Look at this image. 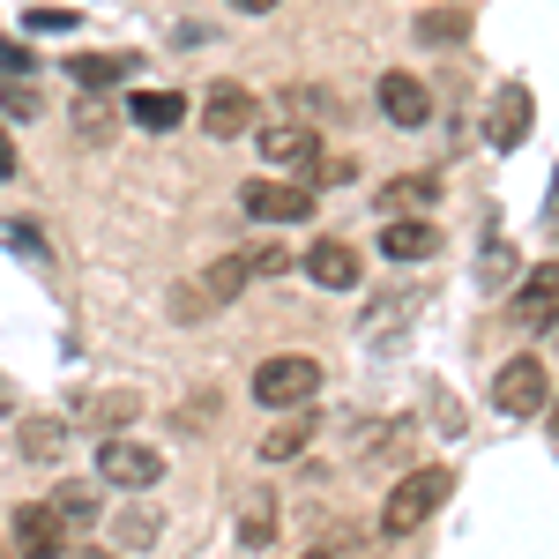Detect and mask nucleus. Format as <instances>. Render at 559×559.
Returning a JSON list of instances; mask_svg holds the SVG:
<instances>
[{
  "mask_svg": "<svg viewBox=\"0 0 559 559\" xmlns=\"http://www.w3.org/2000/svg\"><path fill=\"white\" fill-rule=\"evenodd\" d=\"M448 492H455V477H448V471H411L403 485H395V492H388L381 530H388V537H411V530H418V522H426L432 508L448 500Z\"/></svg>",
  "mask_w": 559,
  "mask_h": 559,
  "instance_id": "f257e3e1",
  "label": "nucleus"
},
{
  "mask_svg": "<svg viewBox=\"0 0 559 559\" xmlns=\"http://www.w3.org/2000/svg\"><path fill=\"white\" fill-rule=\"evenodd\" d=\"M239 210L254 216V224H306L313 216V187H299V179H247Z\"/></svg>",
  "mask_w": 559,
  "mask_h": 559,
  "instance_id": "f03ea898",
  "label": "nucleus"
},
{
  "mask_svg": "<svg viewBox=\"0 0 559 559\" xmlns=\"http://www.w3.org/2000/svg\"><path fill=\"white\" fill-rule=\"evenodd\" d=\"M97 477H112L120 492H150V485L165 477V455H157V448H142V440L105 432V448H97Z\"/></svg>",
  "mask_w": 559,
  "mask_h": 559,
  "instance_id": "7ed1b4c3",
  "label": "nucleus"
},
{
  "mask_svg": "<svg viewBox=\"0 0 559 559\" xmlns=\"http://www.w3.org/2000/svg\"><path fill=\"white\" fill-rule=\"evenodd\" d=\"M313 388H321V366L299 358V350H292V358H261V373H254V395L269 411H299Z\"/></svg>",
  "mask_w": 559,
  "mask_h": 559,
  "instance_id": "20e7f679",
  "label": "nucleus"
},
{
  "mask_svg": "<svg viewBox=\"0 0 559 559\" xmlns=\"http://www.w3.org/2000/svg\"><path fill=\"white\" fill-rule=\"evenodd\" d=\"M8 537H15V552H23V559H52L60 545H75V530L52 515V500H23L15 522H8Z\"/></svg>",
  "mask_w": 559,
  "mask_h": 559,
  "instance_id": "39448f33",
  "label": "nucleus"
},
{
  "mask_svg": "<svg viewBox=\"0 0 559 559\" xmlns=\"http://www.w3.org/2000/svg\"><path fill=\"white\" fill-rule=\"evenodd\" d=\"M545 395H552V373H545V358H515V366L492 381V403H500L508 418H537V411H545Z\"/></svg>",
  "mask_w": 559,
  "mask_h": 559,
  "instance_id": "423d86ee",
  "label": "nucleus"
},
{
  "mask_svg": "<svg viewBox=\"0 0 559 559\" xmlns=\"http://www.w3.org/2000/svg\"><path fill=\"white\" fill-rule=\"evenodd\" d=\"M254 120H261L254 90H239V83H216L210 97H202V128H210V134H224V142H231V134H247Z\"/></svg>",
  "mask_w": 559,
  "mask_h": 559,
  "instance_id": "0eeeda50",
  "label": "nucleus"
},
{
  "mask_svg": "<svg viewBox=\"0 0 559 559\" xmlns=\"http://www.w3.org/2000/svg\"><path fill=\"white\" fill-rule=\"evenodd\" d=\"M373 97H381V112L395 120V128H426V112H432L426 83H418V75H403V68H395V75H381V90H373Z\"/></svg>",
  "mask_w": 559,
  "mask_h": 559,
  "instance_id": "6e6552de",
  "label": "nucleus"
},
{
  "mask_svg": "<svg viewBox=\"0 0 559 559\" xmlns=\"http://www.w3.org/2000/svg\"><path fill=\"white\" fill-rule=\"evenodd\" d=\"M261 157H269V165H292V173H306V165L321 157V134L306 128V120H292V128L276 120V128H261Z\"/></svg>",
  "mask_w": 559,
  "mask_h": 559,
  "instance_id": "1a4fd4ad",
  "label": "nucleus"
},
{
  "mask_svg": "<svg viewBox=\"0 0 559 559\" xmlns=\"http://www.w3.org/2000/svg\"><path fill=\"white\" fill-rule=\"evenodd\" d=\"M530 120H537V97H530L522 83H508L500 97H492V150H522Z\"/></svg>",
  "mask_w": 559,
  "mask_h": 559,
  "instance_id": "9d476101",
  "label": "nucleus"
},
{
  "mask_svg": "<svg viewBox=\"0 0 559 559\" xmlns=\"http://www.w3.org/2000/svg\"><path fill=\"white\" fill-rule=\"evenodd\" d=\"M306 276H313L321 292H358V254H350L344 239H321V247L306 254Z\"/></svg>",
  "mask_w": 559,
  "mask_h": 559,
  "instance_id": "9b49d317",
  "label": "nucleus"
},
{
  "mask_svg": "<svg viewBox=\"0 0 559 559\" xmlns=\"http://www.w3.org/2000/svg\"><path fill=\"white\" fill-rule=\"evenodd\" d=\"M128 120H134V128H150V134H173L179 120H187V97H179V90H134Z\"/></svg>",
  "mask_w": 559,
  "mask_h": 559,
  "instance_id": "f8f14e48",
  "label": "nucleus"
},
{
  "mask_svg": "<svg viewBox=\"0 0 559 559\" xmlns=\"http://www.w3.org/2000/svg\"><path fill=\"white\" fill-rule=\"evenodd\" d=\"M432 247H440V231H432L426 216H411V224L395 216V224L381 231V254H388V261H426Z\"/></svg>",
  "mask_w": 559,
  "mask_h": 559,
  "instance_id": "ddd939ff",
  "label": "nucleus"
},
{
  "mask_svg": "<svg viewBox=\"0 0 559 559\" xmlns=\"http://www.w3.org/2000/svg\"><path fill=\"white\" fill-rule=\"evenodd\" d=\"M68 75L83 90H112V83H128L134 75V60L128 52H83V60H68Z\"/></svg>",
  "mask_w": 559,
  "mask_h": 559,
  "instance_id": "4468645a",
  "label": "nucleus"
},
{
  "mask_svg": "<svg viewBox=\"0 0 559 559\" xmlns=\"http://www.w3.org/2000/svg\"><path fill=\"white\" fill-rule=\"evenodd\" d=\"M306 440H313V418H306V411H292L284 426H269V432H261V463H284V455H299Z\"/></svg>",
  "mask_w": 559,
  "mask_h": 559,
  "instance_id": "2eb2a0df",
  "label": "nucleus"
},
{
  "mask_svg": "<svg viewBox=\"0 0 559 559\" xmlns=\"http://www.w3.org/2000/svg\"><path fill=\"white\" fill-rule=\"evenodd\" d=\"M552 284H559L552 269H530V284H522V299H515L530 329H552Z\"/></svg>",
  "mask_w": 559,
  "mask_h": 559,
  "instance_id": "dca6fc26",
  "label": "nucleus"
},
{
  "mask_svg": "<svg viewBox=\"0 0 559 559\" xmlns=\"http://www.w3.org/2000/svg\"><path fill=\"white\" fill-rule=\"evenodd\" d=\"M52 515L68 522V530H90L97 522V485H60L52 492Z\"/></svg>",
  "mask_w": 559,
  "mask_h": 559,
  "instance_id": "f3484780",
  "label": "nucleus"
},
{
  "mask_svg": "<svg viewBox=\"0 0 559 559\" xmlns=\"http://www.w3.org/2000/svg\"><path fill=\"white\" fill-rule=\"evenodd\" d=\"M418 38L426 45H463L471 38V15H463V8H432L426 23H418Z\"/></svg>",
  "mask_w": 559,
  "mask_h": 559,
  "instance_id": "a211bd4d",
  "label": "nucleus"
},
{
  "mask_svg": "<svg viewBox=\"0 0 559 559\" xmlns=\"http://www.w3.org/2000/svg\"><path fill=\"white\" fill-rule=\"evenodd\" d=\"M247 292V261L231 254V261H216L210 276H202V299H239Z\"/></svg>",
  "mask_w": 559,
  "mask_h": 559,
  "instance_id": "6ab92c4d",
  "label": "nucleus"
},
{
  "mask_svg": "<svg viewBox=\"0 0 559 559\" xmlns=\"http://www.w3.org/2000/svg\"><path fill=\"white\" fill-rule=\"evenodd\" d=\"M432 194H440V179H395L388 187V210L403 216V210H432Z\"/></svg>",
  "mask_w": 559,
  "mask_h": 559,
  "instance_id": "aec40b11",
  "label": "nucleus"
},
{
  "mask_svg": "<svg viewBox=\"0 0 559 559\" xmlns=\"http://www.w3.org/2000/svg\"><path fill=\"white\" fill-rule=\"evenodd\" d=\"M60 448H68V426H45V418L23 426V455H60Z\"/></svg>",
  "mask_w": 559,
  "mask_h": 559,
  "instance_id": "412c9836",
  "label": "nucleus"
},
{
  "mask_svg": "<svg viewBox=\"0 0 559 559\" xmlns=\"http://www.w3.org/2000/svg\"><path fill=\"white\" fill-rule=\"evenodd\" d=\"M239 537H247V545H269V537H276V508H269V500H254V508H247V522H239Z\"/></svg>",
  "mask_w": 559,
  "mask_h": 559,
  "instance_id": "4be33fe9",
  "label": "nucleus"
},
{
  "mask_svg": "<svg viewBox=\"0 0 559 559\" xmlns=\"http://www.w3.org/2000/svg\"><path fill=\"white\" fill-rule=\"evenodd\" d=\"M247 276H276V269H292V254H284V247H269V239H261V247H247Z\"/></svg>",
  "mask_w": 559,
  "mask_h": 559,
  "instance_id": "5701e85b",
  "label": "nucleus"
},
{
  "mask_svg": "<svg viewBox=\"0 0 559 559\" xmlns=\"http://www.w3.org/2000/svg\"><path fill=\"white\" fill-rule=\"evenodd\" d=\"M150 537H157V515H150V508L120 522V545H150Z\"/></svg>",
  "mask_w": 559,
  "mask_h": 559,
  "instance_id": "b1692460",
  "label": "nucleus"
},
{
  "mask_svg": "<svg viewBox=\"0 0 559 559\" xmlns=\"http://www.w3.org/2000/svg\"><path fill=\"white\" fill-rule=\"evenodd\" d=\"M31 68H38V60H31L23 45H15V38H0V75H31Z\"/></svg>",
  "mask_w": 559,
  "mask_h": 559,
  "instance_id": "393cba45",
  "label": "nucleus"
},
{
  "mask_svg": "<svg viewBox=\"0 0 559 559\" xmlns=\"http://www.w3.org/2000/svg\"><path fill=\"white\" fill-rule=\"evenodd\" d=\"M31 31H75V15L68 8H31Z\"/></svg>",
  "mask_w": 559,
  "mask_h": 559,
  "instance_id": "a878e982",
  "label": "nucleus"
},
{
  "mask_svg": "<svg viewBox=\"0 0 559 559\" xmlns=\"http://www.w3.org/2000/svg\"><path fill=\"white\" fill-rule=\"evenodd\" d=\"M0 97H8V112H15V120H31V112H38V97H31V90H23V83H8V90H0Z\"/></svg>",
  "mask_w": 559,
  "mask_h": 559,
  "instance_id": "bb28decb",
  "label": "nucleus"
},
{
  "mask_svg": "<svg viewBox=\"0 0 559 559\" xmlns=\"http://www.w3.org/2000/svg\"><path fill=\"white\" fill-rule=\"evenodd\" d=\"M52 559H112V552H97V545H60Z\"/></svg>",
  "mask_w": 559,
  "mask_h": 559,
  "instance_id": "cd10ccee",
  "label": "nucleus"
},
{
  "mask_svg": "<svg viewBox=\"0 0 559 559\" xmlns=\"http://www.w3.org/2000/svg\"><path fill=\"white\" fill-rule=\"evenodd\" d=\"M0 179H15V142L0 134Z\"/></svg>",
  "mask_w": 559,
  "mask_h": 559,
  "instance_id": "c85d7f7f",
  "label": "nucleus"
},
{
  "mask_svg": "<svg viewBox=\"0 0 559 559\" xmlns=\"http://www.w3.org/2000/svg\"><path fill=\"white\" fill-rule=\"evenodd\" d=\"M231 8H247V15H269V8H276V0H231Z\"/></svg>",
  "mask_w": 559,
  "mask_h": 559,
  "instance_id": "c756f323",
  "label": "nucleus"
},
{
  "mask_svg": "<svg viewBox=\"0 0 559 559\" xmlns=\"http://www.w3.org/2000/svg\"><path fill=\"white\" fill-rule=\"evenodd\" d=\"M306 559H329V552H306Z\"/></svg>",
  "mask_w": 559,
  "mask_h": 559,
  "instance_id": "7c9ffc66",
  "label": "nucleus"
}]
</instances>
